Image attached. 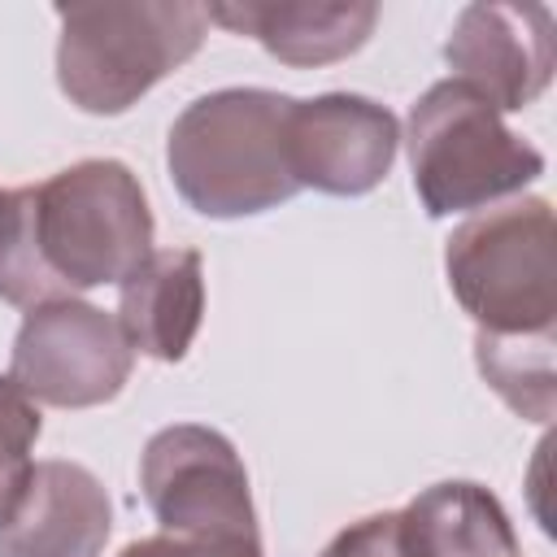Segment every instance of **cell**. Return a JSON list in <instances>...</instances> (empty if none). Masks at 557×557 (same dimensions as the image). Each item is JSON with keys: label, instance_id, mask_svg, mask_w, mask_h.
Wrapping results in <instances>:
<instances>
[{"label": "cell", "instance_id": "cell-14", "mask_svg": "<svg viewBox=\"0 0 557 557\" xmlns=\"http://www.w3.org/2000/svg\"><path fill=\"white\" fill-rule=\"evenodd\" d=\"M553 331L540 335H492L474 331V361L487 387L522 418L548 422L557 409V374H553Z\"/></svg>", "mask_w": 557, "mask_h": 557}, {"label": "cell", "instance_id": "cell-4", "mask_svg": "<svg viewBox=\"0 0 557 557\" xmlns=\"http://www.w3.org/2000/svg\"><path fill=\"white\" fill-rule=\"evenodd\" d=\"M457 305L492 335L557 326V226L544 196H522L461 222L444 248Z\"/></svg>", "mask_w": 557, "mask_h": 557}, {"label": "cell", "instance_id": "cell-10", "mask_svg": "<svg viewBox=\"0 0 557 557\" xmlns=\"http://www.w3.org/2000/svg\"><path fill=\"white\" fill-rule=\"evenodd\" d=\"M109 531L104 483L78 461H39L17 513L0 527V557H100Z\"/></svg>", "mask_w": 557, "mask_h": 557}, {"label": "cell", "instance_id": "cell-17", "mask_svg": "<svg viewBox=\"0 0 557 557\" xmlns=\"http://www.w3.org/2000/svg\"><path fill=\"white\" fill-rule=\"evenodd\" d=\"M117 557H261V544H226V540H187V535H148L126 544Z\"/></svg>", "mask_w": 557, "mask_h": 557}, {"label": "cell", "instance_id": "cell-11", "mask_svg": "<svg viewBox=\"0 0 557 557\" xmlns=\"http://www.w3.org/2000/svg\"><path fill=\"white\" fill-rule=\"evenodd\" d=\"M205 318V261L196 248L148 252L126 278L117 326L131 352L152 361H183Z\"/></svg>", "mask_w": 557, "mask_h": 557}, {"label": "cell", "instance_id": "cell-15", "mask_svg": "<svg viewBox=\"0 0 557 557\" xmlns=\"http://www.w3.org/2000/svg\"><path fill=\"white\" fill-rule=\"evenodd\" d=\"M39 440V409L35 400L13 383L0 379V527L17 513L30 474H35V448Z\"/></svg>", "mask_w": 557, "mask_h": 557}, {"label": "cell", "instance_id": "cell-13", "mask_svg": "<svg viewBox=\"0 0 557 557\" xmlns=\"http://www.w3.org/2000/svg\"><path fill=\"white\" fill-rule=\"evenodd\" d=\"M405 557H518V535L500 500L479 483H435L400 513Z\"/></svg>", "mask_w": 557, "mask_h": 557}, {"label": "cell", "instance_id": "cell-8", "mask_svg": "<svg viewBox=\"0 0 557 557\" xmlns=\"http://www.w3.org/2000/svg\"><path fill=\"white\" fill-rule=\"evenodd\" d=\"M283 148L296 187H313L326 196H366L387 178L400 148V126L383 104L331 91L287 104Z\"/></svg>", "mask_w": 557, "mask_h": 557}, {"label": "cell", "instance_id": "cell-7", "mask_svg": "<svg viewBox=\"0 0 557 557\" xmlns=\"http://www.w3.org/2000/svg\"><path fill=\"white\" fill-rule=\"evenodd\" d=\"M131 361L135 352L117 318L65 296L26 313L13 339L9 379L39 405L91 409L126 387Z\"/></svg>", "mask_w": 557, "mask_h": 557}, {"label": "cell", "instance_id": "cell-2", "mask_svg": "<svg viewBox=\"0 0 557 557\" xmlns=\"http://www.w3.org/2000/svg\"><path fill=\"white\" fill-rule=\"evenodd\" d=\"M57 83L83 113H126L165 74L205 44L209 13L200 4L131 0V4H57Z\"/></svg>", "mask_w": 557, "mask_h": 557}, {"label": "cell", "instance_id": "cell-18", "mask_svg": "<svg viewBox=\"0 0 557 557\" xmlns=\"http://www.w3.org/2000/svg\"><path fill=\"white\" fill-rule=\"evenodd\" d=\"M4 200H9V191H0V213H4Z\"/></svg>", "mask_w": 557, "mask_h": 557}, {"label": "cell", "instance_id": "cell-16", "mask_svg": "<svg viewBox=\"0 0 557 557\" xmlns=\"http://www.w3.org/2000/svg\"><path fill=\"white\" fill-rule=\"evenodd\" d=\"M322 557H405L396 513H370V518L344 527V531L322 548Z\"/></svg>", "mask_w": 557, "mask_h": 557}, {"label": "cell", "instance_id": "cell-12", "mask_svg": "<svg viewBox=\"0 0 557 557\" xmlns=\"http://www.w3.org/2000/svg\"><path fill=\"white\" fill-rule=\"evenodd\" d=\"M209 22L257 39L283 65H331L352 57L379 22V4H209Z\"/></svg>", "mask_w": 557, "mask_h": 557}, {"label": "cell", "instance_id": "cell-1", "mask_svg": "<svg viewBox=\"0 0 557 557\" xmlns=\"http://www.w3.org/2000/svg\"><path fill=\"white\" fill-rule=\"evenodd\" d=\"M292 96L226 87L191 100L165 139L178 196L205 218H252L278 209L300 187L287 170L283 122Z\"/></svg>", "mask_w": 557, "mask_h": 557}, {"label": "cell", "instance_id": "cell-9", "mask_svg": "<svg viewBox=\"0 0 557 557\" xmlns=\"http://www.w3.org/2000/svg\"><path fill=\"white\" fill-rule=\"evenodd\" d=\"M444 61L453 78L496 113H518L540 100L553 78V13L509 0L466 4L448 30Z\"/></svg>", "mask_w": 557, "mask_h": 557}, {"label": "cell", "instance_id": "cell-6", "mask_svg": "<svg viewBox=\"0 0 557 557\" xmlns=\"http://www.w3.org/2000/svg\"><path fill=\"white\" fill-rule=\"evenodd\" d=\"M139 487L170 535L261 544L248 470L213 426L178 422L157 431L139 457Z\"/></svg>", "mask_w": 557, "mask_h": 557}, {"label": "cell", "instance_id": "cell-3", "mask_svg": "<svg viewBox=\"0 0 557 557\" xmlns=\"http://www.w3.org/2000/svg\"><path fill=\"white\" fill-rule=\"evenodd\" d=\"M413 191L431 218L487 209L544 174V152L513 135L500 113L457 78L435 83L409 109Z\"/></svg>", "mask_w": 557, "mask_h": 557}, {"label": "cell", "instance_id": "cell-5", "mask_svg": "<svg viewBox=\"0 0 557 557\" xmlns=\"http://www.w3.org/2000/svg\"><path fill=\"white\" fill-rule=\"evenodd\" d=\"M30 191L39 257L70 296L122 283L152 252L148 196L122 161L91 157Z\"/></svg>", "mask_w": 557, "mask_h": 557}]
</instances>
